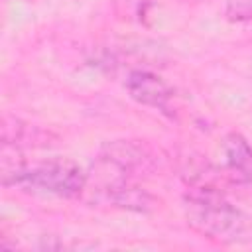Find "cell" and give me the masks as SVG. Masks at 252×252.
Here are the masks:
<instances>
[{
  "label": "cell",
  "instance_id": "1",
  "mask_svg": "<svg viewBox=\"0 0 252 252\" xmlns=\"http://www.w3.org/2000/svg\"><path fill=\"white\" fill-rule=\"evenodd\" d=\"M183 215L195 232L219 244H238L252 234L250 217L211 187L191 189L183 197Z\"/></svg>",
  "mask_w": 252,
  "mask_h": 252
},
{
  "label": "cell",
  "instance_id": "4",
  "mask_svg": "<svg viewBox=\"0 0 252 252\" xmlns=\"http://www.w3.org/2000/svg\"><path fill=\"white\" fill-rule=\"evenodd\" d=\"M96 163L132 179L136 173L148 171L154 165V156L144 144L132 140H114L102 146Z\"/></svg>",
  "mask_w": 252,
  "mask_h": 252
},
{
  "label": "cell",
  "instance_id": "6",
  "mask_svg": "<svg viewBox=\"0 0 252 252\" xmlns=\"http://www.w3.org/2000/svg\"><path fill=\"white\" fill-rule=\"evenodd\" d=\"M150 4L152 0H114L116 14L124 20H136V22L144 20Z\"/></svg>",
  "mask_w": 252,
  "mask_h": 252
},
{
  "label": "cell",
  "instance_id": "3",
  "mask_svg": "<svg viewBox=\"0 0 252 252\" xmlns=\"http://www.w3.org/2000/svg\"><path fill=\"white\" fill-rule=\"evenodd\" d=\"M124 87L130 98H134L138 104L173 116V89L159 75L146 69H134L128 73Z\"/></svg>",
  "mask_w": 252,
  "mask_h": 252
},
{
  "label": "cell",
  "instance_id": "5",
  "mask_svg": "<svg viewBox=\"0 0 252 252\" xmlns=\"http://www.w3.org/2000/svg\"><path fill=\"white\" fill-rule=\"evenodd\" d=\"M222 159L226 171L236 181L252 187V146L240 132H228L224 136Z\"/></svg>",
  "mask_w": 252,
  "mask_h": 252
},
{
  "label": "cell",
  "instance_id": "7",
  "mask_svg": "<svg viewBox=\"0 0 252 252\" xmlns=\"http://www.w3.org/2000/svg\"><path fill=\"white\" fill-rule=\"evenodd\" d=\"M230 20H250L252 18V0H230L226 8Z\"/></svg>",
  "mask_w": 252,
  "mask_h": 252
},
{
  "label": "cell",
  "instance_id": "2",
  "mask_svg": "<svg viewBox=\"0 0 252 252\" xmlns=\"http://www.w3.org/2000/svg\"><path fill=\"white\" fill-rule=\"evenodd\" d=\"M4 187H18L26 193L75 199L87 187V173L65 158H51L33 165H24Z\"/></svg>",
  "mask_w": 252,
  "mask_h": 252
}]
</instances>
